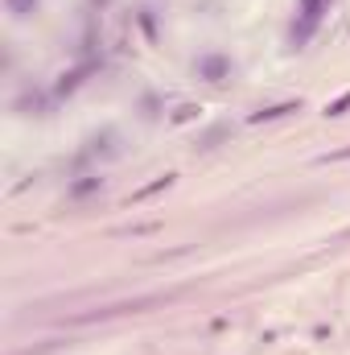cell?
<instances>
[{
  "instance_id": "3",
  "label": "cell",
  "mask_w": 350,
  "mask_h": 355,
  "mask_svg": "<svg viewBox=\"0 0 350 355\" xmlns=\"http://www.w3.org/2000/svg\"><path fill=\"white\" fill-rule=\"evenodd\" d=\"M301 103H276V107H264L252 116V124H264V120H280V116H288V112H297Z\"/></svg>"
},
{
  "instance_id": "5",
  "label": "cell",
  "mask_w": 350,
  "mask_h": 355,
  "mask_svg": "<svg viewBox=\"0 0 350 355\" xmlns=\"http://www.w3.org/2000/svg\"><path fill=\"white\" fill-rule=\"evenodd\" d=\"M347 107H350V91H347V95H338V99H334V103L326 107V116H342Z\"/></svg>"
},
{
  "instance_id": "1",
  "label": "cell",
  "mask_w": 350,
  "mask_h": 355,
  "mask_svg": "<svg viewBox=\"0 0 350 355\" xmlns=\"http://www.w3.org/2000/svg\"><path fill=\"white\" fill-rule=\"evenodd\" d=\"M198 75L210 79V83H223V79L231 75V62L219 58V54H206V58H198Z\"/></svg>"
},
{
  "instance_id": "6",
  "label": "cell",
  "mask_w": 350,
  "mask_h": 355,
  "mask_svg": "<svg viewBox=\"0 0 350 355\" xmlns=\"http://www.w3.org/2000/svg\"><path fill=\"white\" fill-rule=\"evenodd\" d=\"M342 157H350V149H342V153H334V162H342Z\"/></svg>"
},
{
  "instance_id": "2",
  "label": "cell",
  "mask_w": 350,
  "mask_h": 355,
  "mask_svg": "<svg viewBox=\"0 0 350 355\" xmlns=\"http://www.w3.org/2000/svg\"><path fill=\"white\" fill-rule=\"evenodd\" d=\"M297 12H301V21H305V25H301V37H305V33L322 21V12H330V0H297Z\"/></svg>"
},
{
  "instance_id": "4",
  "label": "cell",
  "mask_w": 350,
  "mask_h": 355,
  "mask_svg": "<svg viewBox=\"0 0 350 355\" xmlns=\"http://www.w3.org/2000/svg\"><path fill=\"white\" fill-rule=\"evenodd\" d=\"M4 8H8L12 17H29V12L37 8V0H4Z\"/></svg>"
}]
</instances>
